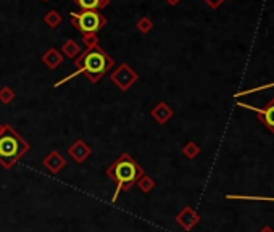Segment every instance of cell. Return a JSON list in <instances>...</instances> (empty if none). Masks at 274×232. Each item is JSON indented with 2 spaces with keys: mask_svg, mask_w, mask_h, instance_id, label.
I'll return each instance as SVG.
<instances>
[{
  "mask_svg": "<svg viewBox=\"0 0 274 232\" xmlns=\"http://www.w3.org/2000/svg\"><path fill=\"white\" fill-rule=\"evenodd\" d=\"M76 66H77L76 73L69 74L68 78L63 79V81L57 83L55 87L61 86L63 83L76 78L77 74H81V73H84L87 78H89V81L97 83L113 66V60L99 46H95V47H89L86 53H83V55L79 57V60H76Z\"/></svg>",
  "mask_w": 274,
  "mask_h": 232,
  "instance_id": "cell-1",
  "label": "cell"
},
{
  "mask_svg": "<svg viewBox=\"0 0 274 232\" xmlns=\"http://www.w3.org/2000/svg\"><path fill=\"white\" fill-rule=\"evenodd\" d=\"M108 176L116 182V192H114V197H113V200H116L120 192L129 190L136 182H139L140 177L144 176V169L128 153H125L108 168Z\"/></svg>",
  "mask_w": 274,
  "mask_h": 232,
  "instance_id": "cell-2",
  "label": "cell"
},
{
  "mask_svg": "<svg viewBox=\"0 0 274 232\" xmlns=\"http://www.w3.org/2000/svg\"><path fill=\"white\" fill-rule=\"evenodd\" d=\"M29 150V145L20 137V134L10 126H4L0 131V165L10 169Z\"/></svg>",
  "mask_w": 274,
  "mask_h": 232,
  "instance_id": "cell-3",
  "label": "cell"
},
{
  "mask_svg": "<svg viewBox=\"0 0 274 232\" xmlns=\"http://www.w3.org/2000/svg\"><path fill=\"white\" fill-rule=\"evenodd\" d=\"M73 24L77 29H81L84 34H95L99 29H102L107 20L97 12V10H86L83 13H71Z\"/></svg>",
  "mask_w": 274,
  "mask_h": 232,
  "instance_id": "cell-4",
  "label": "cell"
},
{
  "mask_svg": "<svg viewBox=\"0 0 274 232\" xmlns=\"http://www.w3.org/2000/svg\"><path fill=\"white\" fill-rule=\"evenodd\" d=\"M111 81L116 84L121 91H126V89L134 84L137 81V74L132 69H129L128 65H121L114 73L111 74Z\"/></svg>",
  "mask_w": 274,
  "mask_h": 232,
  "instance_id": "cell-5",
  "label": "cell"
},
{
  "mask_svg": "<svg viewBox=\"0 0 274 232\" xmlns=\"http://www.w3.org/2000/svg\"><path fill=\"white\" fill-rule=\"evenodd\" d=\"M255 113L258 116V120L266 126V129L274 134V99H271L263 108H255Z\"/></svg>",
  "mask_w": 274,
  "mask_h": 232,
  "instance_id": "cell-6",
  "label": "cell"
},
{
  "mask_svg": "<svg viewBox=\"0 0 274 232\" xmlns=\"http://www.w3.org/2000/svg\"><path fill=\"white\" fill-rule=\"evenodd\" d=\"M199 219H200V218H199L197 213L193 211L192 208H189V207H185V208L179 213V215L176 216V221H178L185 230H190V229L199 222Z\"/></svg>",
  "mask_w": 274,
  "mask_h": 232,
  "instance_id": "cell-7",
  "label": "cell"
},
{
  "mask_svg": "<svg viewBox=\"0 0 274 232\" xmlns=\"http://www.w3.org/2000/svg\"><path fill=\"white\" fill-rule=\"evenodd\" d=\"M89 147H87L83 140H77L76 144L69 148V155H71L77 163H81V162H84V160L89 157Z\"/></svg>",
  "mask_w": 274,
  "mask_h": 232,
  "instance_id": "cell-8",
  "label": "cell"
},
{
  "mask_svg": "<svg viewBox=\"0 0 274 232\" xmlns=\"http://www.w3.org/2000/svg\"><path fill=\"white\" fill-rule=\"evenodd\" d=\"M44 165H46L52 173H58L60 169L65 166V160L60 157L58 151H52V153L44 160Z\"/></svg>",
  "mask_w": 274,
  "mask_h": 232,
  "instance_id": "cell-9",
  "label": "cell"
},
{
  "mask_svg": "<svg viewBox=\"0 0 274 232\" xmlns=\"http://www.w3.org/2000/svg\"><path fill=\"white\" fill-rule=\"evenodd\" d=\"M73 2L76 5H79L83 8V10H97V8H105L108 4H110V0H73Z\"/></svg>",
  "mask_w": 274,
  "mask_h": 232,
  "instance_id": "cell-10",
  "label": "cell"
},
{
  "mask_svg": "<svg viewBox=\"0 0 274 232\" xmlns=\"http://www.w3.org/2000/svg\"><path fill=\"white\" fill-rule=\"evenodd\" d=\"M152 114H153V118H155L158 123H166V121L173 116V111H171V108H168L166 103L162 102L160 105L156 106V108H153Z\"/></svg>",
  "mask_w": 274,
  "mask_h": 232,
  "instance_id": "cell-11",
  "label": "cell"
},
{
  "mask_svg": "<svg viewBox=\"0 0 274 232\" xmlns=\"http://www.w3.org/2000/svg\"><path fill=\"white\" fill-rule=\"evenodd\" d=\"M44 61H46L49 68H57L61 63V55L55 49H50L46 55H44Z\"/></svg>",
  "mask_w": 274,
  "mask_h": 232,
  "instance_id": "cell-12",
  "label": "cell"
},
{
  "mask_svg": "<svg viewBox=\"0 0 274 232\" xmlns=\"http://www.w3.org/2000/svg\"><path fill=\"white\" fill-rule=\"evenodd\" d=\"M182 151H184V155H185V157L192 160V158H195V157L199 155L200 148H199V145L195 144V142H189V144L182 148Z\"/></svg>",
  "mask_w": 274,
  "mask_h": 232,
  "instance_id": "cell-13",
  "label": "cell"
},
{
  "mask_svg": "<svg viewBox=\"0 0 274 232\" xmlns=\"http://www.w3.org/2000/svg\"><path fill=\"white\" fill-rule=\"evenodd\" d=\"M63 52L66 53V57H71V58H73V57H76L81 50H79V47L76 46L73 41H69V42H66L65 46H63Z\"/></svg>",
  "mask_w": 274,
  "mask_h": 232,
  "instance_id": "cell-14",
  "label": "cell"
},
{
  "mask_svg": "<svg viewBox=\"0 0 274 232\" xmlns=\"http://www.w3.org/2000/svg\"><path fill=\"white\" fill-rule=\"evenodd\" d=\"M60 21H61V16L57 12H54V10L49 12V15L46 16V23L50 26V28H55V26H58Z\"/></svg>",
  "mask_w": 274,
  "mask_h": 232,
  "instance_id": "cell-15",
  "label": "cell"
},
{
  "mask_svg": "<svg viewBox=\"0 0 274 232\" xmlns=\"http://www.w3.org/2000/svg\"><path fill=\"white\" fill-rule=\"evenodd\" d=\"M12 99H13V92L8 87H4L2 91H0V100H2L4 103H8Z\"/></svg>",
  "mask_w": 274,
  "mask_h": 232,
  "instance_id": "cell-16",
  "label": "cell"
},
{
  "mask_svg": "<svg viewBox=\"0 0 274 232\" xmlns=\"http://www.w3.org/2000/svg\"><path fill=\"white\" fill-rule=\"evenodd\" d=\"M137 28H139V31H142V32H148L150 29H152V21H150L148 18H144V20H140L137 23Z\"/></svg>",
  "mask_w": 274,
  "mask_h": 232,
  "instance_id": "cell-17",
  "label": "cell"
},
{
  "mask_svg": "<svg viewBox=\"0 0 274 232\" xmlns=\"http://www.w3.org/2000/svg\"><path fill=\"white\" fill-rule=\"evenodd\" d=\"M84 41L89 47H95L97 46V37L95 34H84Z\"/></svg>",
  "mask_w": 274,
  "mask_h": 232,
  "instance_id": "cell-18",
  "label": "cell"
},
{
  "mask_svg": "<svg viewBox=\"0 0 274 232\" xmlns=\"http://www.w3.org/2000/svg\"><path fill=\"white\" fill-rule=\"evenodd\" d=\"M205 2L208 4V7L215 8V10H216V8H219L221 5L224 4V0H205Z\"/></svg>",
  "mask_w": 274,
  "mask_h": 232,
  "instance_id": "cell-19",
  "label": "cell"
},
{
  "mask_svg": "<svg viewBox=\"0 0 274 232\" xmlns=\"http://www.w3.org/2000/svg\"><path fill=\"white\" fill-rule=\"evenodd\" d=\"M260 232H274V229H272L271 226H264Z\"/></svg>",
  "mask_w": 274,
  "mask_h": 232,
  "instance_id": "cell-20",
  "label": "cell"
},
{
  "mask_svg": "<svg viewBox=\"0 0 274 232\" xmlns=\"http://www.w3.org/2000/svg\"><path fill=\"white\" fill-rule=\"evenodd\" d=\"M166 2L170 4V5H178V4L181 2V0H166Z\"/></svg>",
  "mask_w": 274,
  "mask_h": 232,
  "instance_id": "cell-21",
  "label": "cell"
},
{
  "mask_svg": "<svg viewBox=\"0 0 274 232\" xmlns=\"http://www.w3.org/2000/svg\"><path fill=\"white\" fill-rule=\"evenodd\" d=\"M260 200H268V202H274V199H260Z\"/></svg>",
  "mask_w": 274,
  "mask_h": 232,
  "instance_id": "cell-22",
  "label": "cell"
},
{
  "mask_svg": "<svg viewBox=\"0 0 274 232\" xmlns=\"http://www.w3.org/2000/svg\"><path fill=\"white\" fill-rule=\"evenodd\" d=\"M44 2H49V0H44Z\"/></svg>",
  "mask_w": 274,
  "mask_h": 232,
  "instance_id": "cell-23",
  "label": "cell"
}]
</instances>
